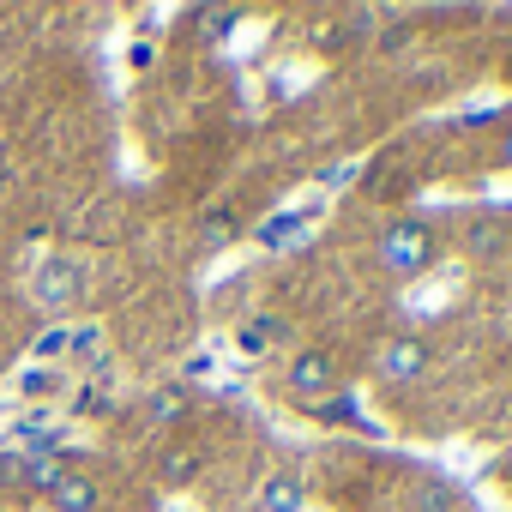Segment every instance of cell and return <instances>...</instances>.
Wrapping results in <instances>:
<instances>
[{
	"label": "cell",
	"mask_w": 512,
	"mask_h": 512,
	"mask_svg": "<svg viewBox=\"0 0 512 512\" xmlns=\"http://www.w3.org/2000/svg\"><path fill=\"white\" fill-rule=\"evenodd\" d=\"M428 260H434V229H428V217L386 223V235H380V266L392 278H416V272H428Z\"/></svg>",
	"instance_id": "6da1fadb"
},
{
	"label": "cell",
	"mask_w": 512,
	"mask_h": 512,
	"mask_svg": "<svg viewBox=\"0 0 512 512\" xmlns=\"http://www.w3.org/2000/svg\"><path fill=\"white\" fill-rule=\"evenodd\" d=\"M428 368H434V350H428L422 338H386V344H380V356H374V380H380L386 392L416 386Z\"/></svg>",
	"instance_id": "7a4b0ae2"
},
{
	"label": "cell",
	"mask_w": 512,
	"mask_h": 512,
	"mask_svg": "<svg viewBox=\"0 0 512 512\" xmlns=\"http://www.w3.org/2000/svg\"><path fill=\"white\" fill-rule=\"evenodd\" d=\"M284 386H290V398H302V404L332 398V392H338V362H332V350H302L296 368L284 374Z\"/></svg>",
	"instance_id": "3957f363"
},
{
	"label": "cell",
	"mask_w": 512,
	"mask_h": 512,
	"mask_svg": "<svg viewBox=\"0 0 512 512\" xmlns=\"http://www.w3.org/2000/svg\"><path fill=\"white\" fill-rule=\"evenodd\" d=\"M79 296H85V272H79L73 260H43V266H37V302H43V308L67 314Z\"/></svg>",
	"instance_id": "277c9868"
},
{
	"label": "cell",
	"mask_w": 512,
	"mask_h": 512,
	"mask_svg": "<svg viewBox=\"0 0 512 512\" xmlns=\"http://www.w3.org/2000/svg\"><path fill=\"white\" fill-rule=\"evenodd\" d=\"M49 506L55 512H97V482L85 470H67L55 488H49Z\"/></svg>",
	"instance_id": "5b68a950"
},
{
	"label": "cell",
	"mask_w": 512,
	"mask_h": 512,
	"mask_svg": "<svg viewBox=\"0 0 512 512\" xmlns=\"http://www.w3.org/2000/svg\"><path fill=\"white\" fill-rule=\"evenodd\" d=\"M235 235H241V217H235V211H223V205H217V211H205V217H199V253H223Z\"/></svg>",
	"instance_id": "8992f818"
},
{
	"label": "cell",
	"mask_w": 512,
	"mask_h": 512,
	"mask_svg": "<svg viewBox=\"0 0 512 512\" xmlns=\"http://www.w3.org/2000/svg\"><path fill=\"white\" fill-rule=\"evenodd\" d=\"M187 410H193V404H187V386H151V398H145V416H151V422H163V428H169V422H181Z\"/></svg>",
	"instance_id": "52a82bcc"
},
{
	"label": "cell",
	"mask_w": 512,
	"mask_h": 512,
	"mask_svg": "<svg viewBox=\"0 0 512 512\" xmlns=\"http://www.w3.org/2000/svg\"><path fill=\"white\" fill-rule=\"evenodd\" d=\"M260 512H302V482L290 470H278L266 488H260Z\"/></svg>",
	"instance_id": "ba28073f"
},
{
	"label": "cell",
	"mask_w": 512,
	"mask_h": 512,
	"mask_svg": "<svg viewBox=\"0 0 512 512\" xmlns=\"http://www.w3.org/2000/svg\"><path fill=\"white\" fill-rule=\"evenodd\" d=\"M253 241H260V247H290V241H302V217H290V211H272L266 223H253Z\"/></svg>",
	"instance_id": "9c48e42d"
},
{
	"label": "cell",
	"mask_w": 512,
	"mask_h": 512,
	"mask_svg": "<svg viewBox=\"0 0 512 512\" xmlns=\"http://www.w3.org/2000/svg\"><path fill=\"white\" fill-rule=\"evenodd\" d=\"M61 476H67V464H61L55 452H31V464H25V488H31V494H49Z\"/></svg>",
	"instance_id": "30bf717a"
},
{
	"label": "cell",
	"mask_w": 512,
	"mask_h": 512,
	"mask_svg": "<svg viewBox=\"0 0 512 512\" xmlns=\"http://www.w3.org/2000/svg\"><path fill=\"white\" fill-rule=\"evenodd\" d=\"M278 338V314H260V320H253V326H241L235 332V350L241 356H266V344Z\"/></svg>",
	"instance_id": "8fae6325"
},
{
	"label": "cell",
	"mask_w": 512,
	"mask_h": 512,
	"mask_svg": "<svg viewBox=\"0 0 512 512\" xmlns=\"http://www.w3.org/2000/svg\"><path fill=\"white\" fill-rule=\"evenodd\" d=\"M193 25H199L211 43H223V37L241 25V13H235V7H199V13H193Z\"/></svg>",
	"instance_id": "7c38bea8"
},
{
	"label": "cell",
	"mask_w": 512,
	"mask_h": 512,
	"mask_svg": "<svg viewBox=\"0 0 512 512\" xmlns=\"http://www.w3.org/2000/svg\"><path fill=\"white\" fill-rule=\"evenodd\" d=\"M314 422L338 428V422H362V410H356V398H350V392H332V398H320V404H314Z\"/></svg>",
	"instance_id": "4fadbf2b"
},
{
	"label": "cell",
	"mask_w": 512,
	"mask_h": 512,
	"mask_svg": "<svg viewBox=\"0 0 512 512\" xmlns=\"http://www.w3.org/2000/svg\"><path fill=\"white\" fill-rule=\"evenodd\" d=\"M193 470H199V452H193V446H175V452L163 458V482H169V488L193 482Z\"/></svg>",
	"instance_id": "5bb4252c"
},
{
	"label": "cell",
	"mask_w": 512,
	"mask_h": 512,
	"mask_svg": "<svg viewBox=\"0 0 512 512\" xmlns=\"http://www.w3.org/2000/svg\"><path fill=\"white\" fill-rule=\"evenodd\" d=\"M470 253H506V235H500L494 223H476V229H470Z\"/></svg>",
	"instance_id": "9a60e30c"
},
{
	"label": "cell",
	"mask_w": 512,
	"mask_h": 512,
	"mask_svg": "<svg viewBox=\"0 0 512 512\" xmlns=\"http://www.w3.org/2000/svg\"><path fill=\"white\" fill-rule=\"evenodd\" d=\"M25 464H31V452H0V482L25 488Z\"/></svg>",
	"instance_id": "2e32d148"
},
{
	"label": "cell",
	"mask_w": 512,
	"mask_h": 512,
	"mask_svg": "<svg viewBox=\"0 0 512 512\" xmlns=\"http://www.w3.org/2000/svg\"><path fill=\"white\" fill-rule=\"evenodd\" d=\"M67 350H73V338H67V332H61V326H55V332H43V338H37V356H43V362H49V356H67Z\"/></svg>",
	"instance_id": "e0dca14e"
},
{
	"label": "cell",
	"mask_w": 512,
	"mask_h": 512,
	"mask_svg": "<svg viewBox=\"0 0 512 512\" xmlns=\"http://www.w3.org/2000/svg\"><path fill=\"white\" fill-rule=\"evenodd\" d=\"M25 392H31V398L49 392V368H31V374H25Z\"/></svg>",
	"instance_id": "ac0fdd59"
},
{
	"label": "cell",
	"mask_w": 512,
	"mask_h": 512,
	"mask_svg": "<svg viewBox=\"0 0 512 512\" xmlns=\"http://www.w3.org/2000/svg\"><path fill=\"white\" fill-rule=\"evenodd\" d=\"M127 61H133V67H151V61H157V49H151V43H133V55H127Z\"/></svg>",
	"instance_id": "d6986e66"
},
{
	"label": "cell",
	"mask_w": 512,
	"mask_h": 512,
	"mask_svg": "<svg viewBox=\"0 0 512 512\" xmlns=\"http://www.w3.org/2000/svg\"><path fill=\"white\" fill-rule=\"evenodd\" d=\"M500 163H512V127L500 133Z\"/></svg>",
	"instance_id": "ffe728a7"
},
{
	"label": "cell",
	"mask_w": 512,
	"mask_h": 512,
	"mask_svg": "<svg viewBox=\"0 0 512 512\" xmlns=\"http://www.w3.org/2000/svg\"><path fill=\"white\" fill-rule=\"evenodd\" d=\"M0 187H7V151H0Z\"/></svg>",
	"instance_id": "44dd1931"
},
{
	"label": "cell",
	"mask_w": 512,
	"mask_h": 512,
	"mask_svg": "<svg viewBox=\"0 0 512 512\" xmlns=\"http://www.w3.org/2000/svg\"><path fill=\"white\" fill-rule=\"evenodd\" d=\"M506 121H512V109H506Z\"/></svg>",
	"instance_id": "7402d4cb"
}]
</instances>
